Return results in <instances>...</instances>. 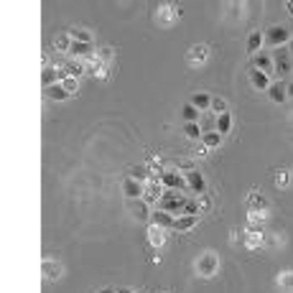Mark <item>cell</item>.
Returning a JSON list of instances; mask_svg holds the SVG:
<instances>
[{
  "instance_id": "5",
  "label": "cell",
  "mask_w": 293,
  "mask_h": 293,
  "mask_svg": "<svg viewBox=\"0 0 293 293\" xmlns=\"http://www.w3.org/2000/svg\"><path fill=\"white\" fill-rule=\"evenodd\" d=\"M290 69H293V59H290L288 46L273 49V72L278 77H285V74H290Z\"/></svg>"
},
{
  "instance_id": "34",
  "label": "cell",
  "mask_w": 293,
  "mask_h": 293,
  "mask_svg": "<svg viewBox=\"0 0 293 293\" xmlns=\"http://www.w3.org/2000/svg\"><path fill=\"white\" fill-rule=\"evenodd\" d=\"M214 115H224V112H230L227 110V102L222 100V97H212V107H209Z\"/></svg>"
},
{
  "instance_id": "10",
  "label": "cell",
  "mask_w": 293,
  "mask_h": 293,
  "mask_svg": "<svg viewBox=\"0 0 293 293\" xmlns=\"http://www.w3.org/2000/svg\"><path fill=\"white\" fill-rule=\"evenodd\" d=\"M250 67H255V69L265 72L268 77H273V56H270V54H265V51H257V54L252 56V64H250Z\"/></svg>"
},
{
  "instance_id": "37",
  "label": "cell",
  "mask_w": 293,
  "mask_h": 293,
  "mask_svg": "<svg viewBox=\"0 0 293 293\" xmlns=\"http://www.w3.org/2000/svg\"><path fill=\"white\" fill-rule=\"evenodd\" d=\"M133 214H135L138 219H148V209H145V202H138V204L133 207Z\"/></svg>"
},
{
  "instance_id": "28",
  "label": "cell",
  "mask_w": 293,
  "mask_h": 293,
  "mask_svg": "<svg viewBox=\"0 0 293 293\" xmlns=\"http://www.w3.org/2000/svg\"><path fill=\"white\" fill-rule=\"evenodd\" d=\"M46 97H49V100H56V102H64V100L69 97V92H67L61 84H54V87L46 89Z\"/></svg>"
},
{
  "instance_id": "12",
  "label": "cell",
  "mask_w": 293,
  "mask_h": 293,
  "mask_svg": "<svg viewBox=\"0 0 293 293\" xmlns=\"http://www.w3.org/2000/svg\"><path fill=\"white\" fill-rule=\"evenodd\" d=\"M176 18H179V8L176 6H169V3L158 6V23L161 26H171Z\"/></svg>"
},
{
  "instance_id": "17",
  "label": "cell",
  "mask_w": 293,
  "mask_h": 293,
  "mask_svg": "<svg viewBox=\"0 0 293 293\" xmlns=\"http://www.w3.org/2000/svg\"><path fill=\"white\" fill-rule=\"evenodd\" d=\"M207 59H209V49H207L204 44H199V46H194V49L189 51V61H191V67H202Z\"/></svg>"
},
{
  "instance_id": "40",
  "label": "cell",
  "mask_w": 293,
  "mask_h": 293,
  "mask_svg": "<svg viewBox=\"0 0 293 293\" xmlns=\"http://www.w3.org/2000/svg\"><path fill=\"white\" fill-rule=\"evenodd\" d=\"M285 94L293 100V82H288V84H285Z\"/></svg>"
},
{
  "instance_id": "2",
  "label": "cell",
  "mask_w": 293,
  "mask_h": 293,
  "mask_svg": "<svg viewBox=\"0 0 293 293\" xmlns=\"http://www.w3.org/2000/svg\"><path fill=\"white\" fill-rule=\"evenodd\" d=\"M110 59H112V49H100L92 59H87V72L92 77H100V79H107L110 74Z\"/></svg>"
},
{
  "instance_id": "19",
  "label": "cell",
  "mask_w": 293,
  "mask_h": 293,
  "mask_svg": "<svg viewBox=\"0 0 293 293\" xmlns=\"http://www.w3.org/2000/svg\"><path fill=\"white\" fill-rule=\"evenodd\" d=\"M153 176H158V174H153L151 166H133V169H130V179H135V181H140V184L151 181Z\"/></svg>"
},
{
  "instance_id": "14",
  "label": "cell",
  "mask_w": 293,
  "mask_h": 293,
  "mask_svg": "<svg viewBox=\"0 0 293 293\" xmlns=\"http://www.w3.org/2000/svg\"><path fill=\"white\" fill-rule=\"evenodd\" d=\"M250 84H252L255 89H270V77H268L265 72L250 67Z\"/></svg>"
},
{
  "instance_id": "4",
  "label": "cell",
  "mask_w": 293,
  "mask_h": 293,
  "mask_svg": "<svg viewBox=\"0 0 293 293\" xmlns=\"http://www.w3.org/2000/svg\"><path fill=\"white\" fill-rule=\"evenodd\" d=\"M158 179H161L164 189H174V191H189L184 174H181V171H176L174 166H171V169H164V171L158 174Z\"/></svg>"
},
{
  "instance_id": "33",
  "label": "cell",
  "mask_w": 293,
  "mask_h": 293,
  "mask_svg": "<svg viewBox=\"0 0 293 293\" xmlns=\"http://www.w3.org/2000/svg\"><path fill=\"white\" fill-rule=\"evenodd\" d=\"M69 39L72 41H82V44H92V36L82 28H69Z\"/></svg>"
},
{
  "instance_id": "42",
  "label": "cell",
  "mask_w": 293,
  "mask_h": 293,
  "mask_svg": "<svg viewBox=\"0 0 293 293\" xmlns=\"http://www.w3.org/2000/svg\"><path fill=\"white\" fill-rule=\"evenodd\" d=\"M117 293H135V290H133V288H120Z\"/></svg>"
},
{
  "instance_id": "27",
  "label": "cell",
  "mask_w": 293,
  "mask_h": 293,
  "mask_svg": "<svg viewBox=\"0 0 293 293\" xmlns=\"http://www.w3.org/2000/svg\"><path fill=\"white\" fill-rule=\"evenodd\" d=\"M191 105H194L199 112H207V110L212 107V97H209V94H204V92H199V94H194V97H191Z\"/></svg>"
},
{
  "instance_id": "13",
  "label": "cell",
  "mask_w": 293,
  "mask_h": 293,
  "mask_svg": "<svg viewBox=\"0 0 293 293\" xmlns=\"http://www.w3.org/2000/svg\"><path fill=\"white\" fill-rule=\"evenodd\" d=\"M69 54H72V56H77V59H92L97 51H94V46H92V44L72 41V46H69Z\"/></svg>"
},
{
  "instance_id": "16",
  "label": "cell",
  "mask_w": 293,
  "mask_h": 293,
  "mask_svg": "<svg viewBox=\"0 0 293 293\" xmlns=\"http://www.w3.org/2000/svg\"><path fill=\"white\" fill-rule=\"evenodd\" d=\"M166 240H169V235H166L164 227H158V224H151V227H148V242H151L153 247H164Z\"/></svg>"
},
{
  "instance_id": "36",
  "label": "cell",
  "mask_w": 293,
  "mask_h": 293,
  "mask_svg": "<svg viewBox=\"0 0 293 293\" xmlns=\"http://www.w3.org/2000/svg\"><path fill=\"white\" fill-rule=\"evenodd\" d=\"M174 169L181 171V174H189V171H197V166L191 161H174Z\"/></svg>"
},
{
  "instance_id": "20",
  "label": "cell",
  "mask_w": 293,
  "mask_h": 293,
  "mask_svg": "<svg viewBox=\"0 0 293 293\" xmlns=\"http://www.w3.org/2000/svg\"><path fill=\"white\" fill-rule=\"evenodd\" d=\"M61 72L67 74V77H74V79H79L84 72H87V64H82V61H77V59H72V61H67L64 67H61Z\"/></svg>"
},
{
  "instance_id": "3",
  "label": "cell",
  "mask_w": 293,
  "mask_h": 293,
  "mask_svg": "<svg viewBox=\"0 0 293 293\" xmlns=\"http://www.w3.org/2000/svg\"><path fill=\"white\" fill-rule=\"evenodd\" d=\"M263 44L268 49H280V46L290 44V31L285 26H273V28H268L263 34Z\"/></svg>"
},
{
  "instance_id": "22",
  "label": "cell",
  "mask_w": 293,
  "mask_h": 293,
  "mask_svg": "<svg viewBox=\"0 0 293 293\" xmlns=\"http://www.w3.org/2000/svg\"><path fill=\"white\" fill-rule=\"evenodd\" d=\"M268 94H270V100L273 102H285L288 100V94H285V82H270V89H268Z\"/></svg>"
},
{
  "instance_id": "32",
  "label": "cell",
  "mask_w": 293,
  "mask_h": 293,
  "mask_svg": "<svg viewBox=\"0 0 293 293\" xmlns=\"http://www.w3.org/2000/svg\"><path fill=\"white\" fill-rule=\"evenodd\" d=\"M184 135L189 138V140H199L204 133H202V127H199V122H186L184 125Z\"/></svg>"
},
{
  "instance_id": "24",
  "label": "cell",
  "mask_w": 293,
  "mask_h": 293,
  "mask_svg": "<svg viewBox=\"0 0 293 293\" xmlns=\"http://www.w3.org/2000/svg\"><path fill=\"white\" fill-rule=\"evenodd\" d=\"M257 51H263V34H260V31H252L250 39H247V54L255 56Z\"/></svg>"
},
{
  "instance_id": "7",
  "label": "cell",
  "mask_w": 293,
  "mask_h": 293,
  "mask_svg": "<svg viewBox=\"0 0 293 293\" xmlns=\"http://www.w3.org/2000/svg\"><path fill=\"white\" fill-rule=\"evenodd\" d=\"M143 189H145V191H143V202H145V204H158V199H161L164 191H166L158 176H153L151 181H145Z\"/></svg>"
},
{
  "instance_id": "30",
  "label": "cell",
  "mask_w": 293,
  "mask_h": 293,
  "mask_svg": "<svg viewBox=\"0 0 293 293\" xmlns=\"http://www.w3.org/2000/svg\"><path fill=\"white\" fill-rule=\"evenodd\" d=\"M181 115H184V120H186V122H199V115H202V112H199L191 102H186V105L181 107Z\"/></svg>"
},
{
  "instance_id": "35",
  "label": "cell",
  "mask_w": 293,
  "mask_h": 293,
  "mask_svg": "<svg viewBox=\"0 0 293 293\" xmlns=\"http://www.w3.org/2000/svg\"><path fill=\"white\" fill-rule=\"evenodd\" d=\"M59 84H61V87H64V89H67L69 94H74V92L79 89V87H77V79H74V77H64V79H61Z\"/></svg>"
},
{
  "instance_id": "1",
  "label": "cell",
  "mask_w": 293,
  "mask_h": 293,
  "mask_svg": "<svg viewBox=\"0 0 293 293\" xmlns=\"http://www.w3.org/2000/svg\"><path fill=\"white\" fill-rule=\"evenodd\" d=\"M186 199H189V197H184V191L166 189V191H164V197L158 199V204H156V207H158L161 212H169V214H174V217H181V209H184Z\"/></svg>"
},
{
  "instance_id": "8",
  "label": "cell",
  "mask_w": 293,
  "mask_h": 293,
  "mask_svg": "<svg viewBox=\"0 0 293 293\" xmlns=\"http://www.w3.org/2000/svg\"><path fill=\"white\" fill-rule=\"evenodd\" d=\"M184 179H186V186H189V191L194 197L197 194H207V184H204V176L199 171H189V174H184Z\"/></svg>"
},
{
  "instance_id": "6",
  "label": "cell",
  "mask_w": 293,
  "mask_h": 293,
  "mask_svg": "<svg viewBox=\"0 0 293 293\" xmlns=\"http://www.w3.org/2000/svg\"><path fill=\"white\" fill-rule=\"evenodd\" d=\"M217 268H219V257H217V252L207 250V252H202V255L197 257V273H199L202 278H212V275L217 273Z\"/></svg>"
},
{
  "instance_id": "11",
  "label": "cell",
  "mask_w": 293,
  "mask_h": 293,
  "mask_svg": "<svg viewBox=\"0 0 293 293\" xmlns=\"http://www.w3.org/2000/svg\"><path fill=\"white\" fill-rule=\"evenodd\" d=\"M268 222V209H247V227L250 230H260Z\"/></svg>"
},
{
  "instance_id": "15",
  "label": "cell",
  "mask_w": 293,
  "mask_h": 293,
  "mask_svg": "<svg viewBox=\"0 0 293 293\" xmlns=\"http://www.w3.org/2000/svg\"><path fill=\"white\" fill-rule=\"evenodd\" d=\"M174 214H169V212H161V209H156V212H151V224H158V227H164V230H174Z\"/></svg>"
},
{
  "instance_id": "44",
  "label": "cell",
  "mask_w": 293,
  "mask_h": 293,
  "mask_svg": "<svg viewBox=\"0 0 293 293\" xmlns=\"http://www.w3.org/2000/svg\"><path fill=\"white\" fill-rule=\"evenodd\" d=\"M288 51H290V59H293V39H290V46H288Z\"/></svg>"
},
{
  "instance_id": "26",
  "label": "cell",
  "mask_w": 293,
  "mask_h": 293,
  "mask_svg": "<svg viewBox=\"0 0 293 293\" xmlns=\"http://www.w3.org/2000/svg\"><path fill=\"white\" fill-rule=\"evenodd\" d=\"M194 224H197V217H189V214H181V217L174 219V230H176V232H186V230H191Z\"/></svg>"
},
{
  "instance_id": "41",
  "label": "cell",
  "mask_w": 293,
  "mask_h": 293,
  "mask_svg": "<svg viewBox=\"0 0 293 293\" xmlns=\"http://www.w3.org/2000/svg\"><path fill=\"white\" fill-rule=\"evenodd\" d=\"M285 11H288V16H293V0H288V3H285Z\"/></svg>"
},
{
  "instance_id": "31",
  "label": "cell",
  "mask_w": 293,
  "mask_h": 293,
  "mask_svg": "<svg viewBox=\"0 0 293 293\" xmlns=\"http://www.w3.org/2000/svg\"><path fill=\"white\" fill-rule=\"evenodd\" d=\"M202 143L207 145V148H217V145L222 143V135H219L217 130H209V133H204V135H202Z\"/></svg>"
},
{
  "instance_id": "39",
  "label": "cell",
  "mask_w": 293,
  "mask_h": 293,
  "mask_svg": "<svg viewBox=\"0 0 293 293\" xmlns=\"http://www.w3.org/2000/svg\"><path fill=\"white\" fill-rule=\"evenodd\" d=\"M69 46H72V41H69L67 36H59V39H56V49H59V51H67Z\"/></svg>"
},
{
  "instance_id": "18",
  "label": "cell",
  "mask_w": 293,
  "mask_h": 293,
  "mask_svg": "<svg viewBox=\"0 0 293 293\" xmlns=\"http://www.w3.org/2000/svg\"><path fill=\"white\" fill-rule=\"evenodd\" d=\"M275 285L280 293H293V270H280Z\"/></svg>"
},
{
  "instance_id": "21",
  "label": "cell",
  "mask_w": 293,
  "mask_h": 293,
  "mask_svg": "<svg viewBox=\"0 0 293 293\" xmlns=\"http://www.w3.org/2000/svg\"><path fill=\"white\" fill-rule=\"evenodd\" d=\"M41 273H44L46 280H56V278L61 275V265H59L56 260H44V263H41Z\"/></svg>"
},
{
  "instance_id": "23",
  "label": "cell",
  "mask_w": 293,
  "mask_h": 293,
  "mask_svg": "<svg viewBox=\"0 0 293 293\" xmlns=\"http://www.w3.org/2000/svg\"><path fill=\"white\" fill-rule=\"evenodd\" d=\"M242 242H245V247H247V250H255V247H260V245H263V232H260V230H250V227H247V232H245Z\"/></svg>"
},
{
  "instance_id": "25",
  "label": "cell",
  "mask_w": 293,
  "mask_h": 293,
  "mask_svg": "<svg viewBox=\"0 0 293 293\" xmlns=\"http://www.w3.org/2000/svg\"><path fill=\"white\" fill-rule=\"evenodd\" d=\"M247 207H250V209H268V199H265L260 191L252 189V191L247 194Z\"/></svg>"
},
{
  "instance_id": "29",
  "label": "cell",
  "mask_w": 293,
  "mask_h": 293,
  "mask_svg": "<svg viewBox=\"0 0 293 293\" xmlns=\"http://www.w3.org/2000/svg\"><path fill=\"white\" fill-rule=\"evenodd\" d=\"M230 130H232V115H230V112L217 115V133L224 135V133H230Z\"/></svg>"
},
{
  "instance_id": "38",
  "label": "cell",
  "mask_w": 293,
  "mask_h": 293,
  "mask_svg": "<svg viewBox=\"0 0 293 293\" xmlns=\"http://www.w3.org/2000/svg\"><path fill=\"white\" fill-rule=\"evenodd\" d=\"M288 181H290V176H288V171H278V174H275V186H280V189H285V186H288Z\"/></svg>"
},
{
  "instance_id": "43",
  "label": "cell",
  "mask_w": 293,
  "mask_h": 293,
  "mask_svg": "<svg viewBox=\"0 0 293 293\" xmlns=\"http://www.w3.org/2000/svg\"><path fill=\"white\" fill-rule=\"evenodd\" d=\"M97 293H117V290H112V288H102V290H97Z\"/></svg>"
},
{
  "instance_id": "9",
  "label": "cell",
  "mask_w": 293,
  "mask_h": 293,
  "mask_svg": "<svg viewBox=\"0 0 293 293\" xmlns=\"http://www.w3.org/2000/svg\"><path fill=\"white\" fill-rule=\"evenodd\" d=\"M143 191H145V189H143V184H140V181H135V179H130V176L122 181V194H125V199H127V202L143 199Z\"/></svg>"
}]
</instances>
